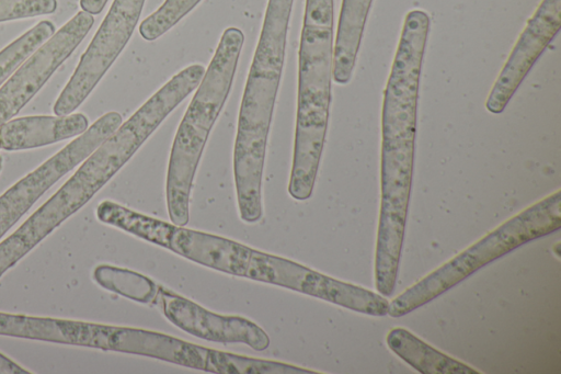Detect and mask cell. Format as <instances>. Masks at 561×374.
<instances>
[{
	"mask_svg": "<svg viewBox=\"0 0 561 374\" xmlns=\"http://www.w3.org/2000/svg\"><path fill=\"white\" fill-rule=\"evenodd\" d=\"M293 3L294 0H268L239 110L233 178L239 215L249 224L263 215V169Z\"/></svg>",
	"mask_w": 561,
	"mask_h": 374,
	"instance_id": "cell-1",
	"label": "cell"
},
{
	"mask_svg": "<svg viewBox=\"0 0 561 374\" xmlns=\"http://www.w3.org/2000/svg\"><path fill=\"white\" fill-rule=\"evenodd\" d=\"M100 222L135 237L168 249L176 225L141 214L116 202L105 200L96 207Z\"/></svg>",
	"mask_w": 561,
	"mask_h": 374,
	"instance_id": "cell-14",
	"label": "cell"
},
{
	"mask_svg": "<svg viewBox=\"0 0 561 374\" xmlns=\"http://www.w3.org/2000/svg\"><path fill=\"white\" fill-rule=\"evenodd\" d=\"M208 372L218 374H314L295 365L211 349Z\"/></svg>",
	"mask_w": 561,
	"mask_h": 374,
	"instance_id": "cell-16",
	"label": "cell"
},
{
	"mask_svg": "<svg viewBox=\"0 0 561 374\" xmlns=\"http://www.w3.org/2000/svg\"><path fill=\"white\" fill-rule=\"evenodd\" d=\"M305 12L334 13V10H314V9H305Z\"/></svg>",
	"mask_w": 561,
	"mask_h": 374,
	"instance_id": "cell-22",
	"label": "cell"
},
{
	"mask_svg": "<svg viewBox=\"0 0 561 374\" xmlns=\"http://www.w3.org/2000/svg\"><path fill=\"white\" fill-rule=\"evenodd\" d=\"M122 122L119 113H105L84 133L0 195V239L50 186L85 160Z\"/></svg>",
	"mask_w": 561,
	"mask_h": 374,
	"instance_id": "cell-5",
	"label": "cell"
},
{
	"mask_svg": "<svg viewBox=\"0 0 561 374\" xmlns=\"http://www.w3.org/2000/svg\"><path fill=\"white\" fill-rule=\"evenodd\" d=\"M373 0H342L333 50V80L347 84L353 76Z\"/></svg>",
	"mask_w": 561,
	"mask_h": 374,
	"instance_id": "cell-12",
	"label": "cell"
},
{
	"mask_svg": "<svg viewBox=\"0 0 561 374\" xmlns=\"http://www.w3.org/2000/svg\"><path fill=\"white\" fill-rule=\"evenodd\" d=\"M244 42L243 32L227 27L176 129L167 172L165 199L171 223L190 220L193 180L208 139L230 93Z\"/></svg>",
	"mask_w": 561,
	"mask_h": 374,
	"instance_id": "cell-2",
	"label": "cell"
},
{
	"mask_svg": "<svg viewBox=\"0 0 561 374\" xmlns=\"http://www.w3.org/2000/svg\"><path fill=\"white\" fill-rule=\"evenodd\" d=\"M202 0H164L139 24V34L146 41H154L171 30Z\"/></svg>",
	"mask_w": 561,
	"mask_h": 374,
	"instance_id": "cell-18",
	"label": "cell"
},
{
	"mask_svg": "<svg viewBox=\"0 0 561 374\" xmlns=\"http://www.w3.org/2000/svg\"><path fill=\"white\" fill-rule=\"evenodd\" d=\"M388 348L422 374H480L479 371L434 349L404 328L391 329Z\"/></svg>",
	"mask_w": 561,
	"mask_h": 374,
	"instance_id": "cell-13",
	"label": "cell"
},
{
	"mask_svg": "<svg viewBox=\"0 0 561 374\" xmlns=\"http://www.w3.org/2000/svg\"><path fill=\"white\" fill-rule=\"evenodd\" d=\"M88 127L89 120L82 113L13 118L0 127V150H23L55 144L79 136Z\"/></svg>",
	"mask_w": 561,
	"mask_h": 374,
	"instance_id": "cell-10",
	"label": "cell"
},
{
	"mask_svg": "<svg viewBox=\"0 0 561 374\" xmlns=\"http://www.w3.org/2000/svg\"><path fill=\"white\" fill-rule=\"evenodd\" d=\"M100 324L0 311V336L96 348Z\"/></svg>",
	"mask_w": 561,
	"mask_h": 374,
	"instance_id": "cell-11",
	"label": "cell"
},
{
	"mask_svg": "<svg viewBox=\"0 0 561 374\" xmlns=\"http://www.w3.org/2000/svg\"><path fill=\"white\" fill-rule=\"evenodd\" d=\"M108 0H80V7L90 14H99Z\"/></svg>",
	"mask_w": 561,
	"mask_h": 374,
	"instance_id": "cell-21",
	"label": "cell"
},
{
	"mask_svg": "<svg viewBox=\"0 0 561 374\" xmlns=\"http://www.w3.org/2000/svg\"><path fill=\"white\" fill-rule=\"evenodd\" d=\"M561 228V191L504 222L480 240L408 287L389 303L388 315L402 317L430 303L472 273L512 250Z\"/></svg>",
	"mask_w": 561,
	"mask_h": 374,
	"instance_id": "cell-3",
	"label": "cell"
},
{
	"mask_svg": "<svg viewBox=\"0 0 561 374\" xmlns=\"http://www.w3.org/2000/svg\"><path fill=\"white\" fill-rule=\"evenodd\" d=\"M1 166H2V158H1V155H0V170H1Z\"/></svg>",
	"mask_w": 561,
	"mask_h": 374,
	"instance_id": "cell-23",
	"label": "cell"
},
{
	"mask_svg": "<svg viewBox=\"0 0 561 374\" xmlns=\"http://www.w3.org/2000/svg\"><path fill=\"white\" fill-rule=\"evenodd\" d=\"M54 33L55 25L44 20L5 46L0 52V87Z\"/></svg>",
	"mask_w": 561,
	"mask_h": 374,
	"instance_id": "cell-17",
	"label": "cell"
},
{
	"mask_svg": "<svg viewBox=\"0 0 561 374\" xmlns=\"http://www.w3.org/2000/svg\"><path fill=\"white\" fill-rule=\"evenodd\" d=\"M157 305H160L171 324L199 339L218 343H243L256 351L270 347L268 335L250 319L209 311L163 286H159Z\"/></svg>",
	"mask_w": 561,
	"mask_h": 374,
	"instance_id": "cell-8",
	"label": "cell"
},
{
	"mask_svg": "<svg viewBox=\"0 0 561 374\" xmlns=\"http://www.w3.org/2000/svg\"><path fill=\"white\" fill-rule=\"evenodd\" d=\"M168 249L201 265L242 277H247L254 250L226 237L181 226L175 227Z\"/></svg>",
	"mask_w": 561,
	"mask_h": 374,
	"instance_id": "cell-9",
	"label": "cell"
},
{
	"mask_svg": "<svg viewBox=\"0 0 561 374\" xmlns=\"http://www.w3.org/2000/svg\"><path fill=\"white\" fill-rule=\"evenodd\" d=\"M93 279L110 292L138 303L157 305L160 285L139 272L100 264L93 271Z\"/></svg>",
	"mask_w": 561,
	"mask_h": 374,
	"instance_id": "cell-15",
	"label": "cell"
},
{
	"mask_svg": "<svg viewBox=\"0 0 561 374\" xmlns=\"http://www.w3.org/2000/svg\"><path fill=\"white\" fill-rule=\"evenodd\" d=\"M561 27V0H541L513 46L485 101V109L502 113L537 59Z\"/></svg>",
	"mask_w": 561,
	"mask_h": 374,
	"instance_id": "cell-7",
	"label": "cell"
},
{
	"mask_svg": "<svg viewBox=\"0 0 561 374\" xmlns=\"http://www.w3.org/2000/svg\"><path fill=\"white\" fill-rule=\"evenodd\" d=\"M57 0H0V22L50 14Z\"/></svg>",
	"mask_w": 561,
	"mask_h": 374,
	"instance_id": "cell-19",
	"label": "cell"
},
{
	"mask_svg": "<svg viewBox=\"0 0 561 374\" xmlns=\"http://www.w3.org/2000/svg\"><path fill=\"white\" fill-rule=\"evenodd\" d=\"M31 372L23 369L10 358L0 353V374H30Z\"/></svg>",
	"mask_w": 561,
	"mask_h": 374,
	"instance_id": "cell-20",
	"label": "cell"
},
{
	"mask_svg": "<svg viewBox=\"0 0 561 374\" xmlns=\"http://www.w3.org/2000/svg\"><path fill=\"white\" fill-rule=\"evenodd\" d=\"M146 0H114L79 64L54 104L56 115L71 114L91 93L127 45Z\"/></svg>",
	"mask_w": 561,
	"mask_h": 374,
	"instance_id": "cell-4",
	"label": "cell"
},
{
	"mask_svg": "<svg viewBox=\"0 0 561 374\" xmlns=\"http://www.w3.org/2000/svg\"><path fill=\"white\" fill-rule=\"evenodd\" d=\"M94 23L79 11L41 45L0 87V127L16 115L72 54Z\"/></svg>",
	"mask_w": 561,
	"mask_h": 374,
	"instance_id": "cell-6",
	"label": "cell"
}]
</instances>
